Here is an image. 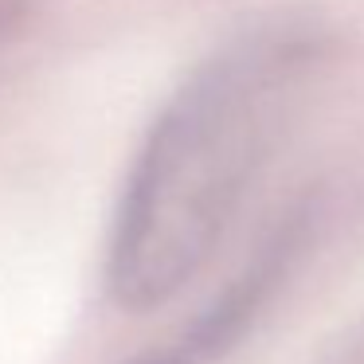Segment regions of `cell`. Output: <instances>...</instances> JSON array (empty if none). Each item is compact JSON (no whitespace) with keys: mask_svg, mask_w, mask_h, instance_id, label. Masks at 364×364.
Here are the masks:
<instances>
[{"mask_svg":"<svg viewBox=\"0 0 364 364\" xmlns=\"http://www.w3.org/2000/svg\"><path fill=\"white\" fill-rule=\"evenodd\" d=\"M141 364H176V360H165V356H157V360H141Z\"/></svg>","mask_w":364,"mask_h":364,"instance_id":"7a4b0ae2","label":"cell"},{"mask_svg":"<svg viewBox=\"0 0 364 364\" xmlns=\"http://www.w3.org/2000/svg\"><path fill=\"white\" fill-rule=\"evenodd\" d=\"M317 59L301 24L223 43L149 126L110 228L106 278L126 309H157L196 278L262 173Z\"/></svg>","mask_w":364,"mask_h":364,"instance_id":"6da1fadb","label":"cell"}]
</instances>
